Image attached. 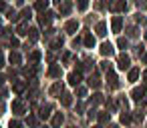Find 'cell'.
<instances>
[{
	"label": "cell",
	"mask_w": 147,
	"mask_h": 128,
	"mask_svg": "<svg viewBox=\"0 0 147 128\" xmlns=\"http://www.w3.org/2000/svg\"><path fill=\"white\" fill-rule=\"evenodd\" d=\"M129 64H131V58H129L127 54H121V56H119V60H117V66H119L121 70H127V68H129Z\"/></svg>",
	"instance_id": "obj_1"
},
{
	"label": "cell",
	"mask_w": 147,
	"mask_h": 128,
	"mask_svg": "<svg viewBox=\"0 0 147 128\" xmlns=\"http://www.w3.org/2000/svg\"><path fill=\"white\" fill-rule=\"evenodd\" d=\"M81 78H83V76H81V70H79V72H71V74H69V84H71V86H79V84H81Z\"/></svg>",
	"instance_id": "obj_2"
},
{
	"label": "cell",
	"mask_w": 147,
	"mask_h": 128,
	"mask_svg": "<svg viewBox=\"0 0 147 128\" xmlns=\"http://www.w3.org/2000/svg\"><path fill=\"white\" fill-rule=\"evenodd\" d=\"M113 52H115V48H113L111 42H103V44H101V54H103V56H111Z\"/></svg>",
	"instance_id": "obj_3"
},
{
	"label": "cell",
	"mask_w": 147,
	"mask_h": 128,
	"mask_svg": "<svg viewBox=\"0 0 147 128\" xmlns=\"http://www.w3.org/2000/svg\"><path fill=\"white\" fill-rule=\"evenodd\" d=\"M12 112H14V114H24V104H22V100H14V102H12Z\"/></svg>",
	"instance_id": "obj_4"
},
{
	"label": "cell",
	"mask_w": 147,
	"mask_h": 128,
	"mask_svg": "<svg viewBox=\"0 0 147 128\" xmlns=\"http://www.w3.org/2000/svg\"><path fill=\"white\" fill-rule=\"evenodd\" d=\"M77 28H79V22H77V20H69V22H67V26H65V30H67L69 34H75V32H77Z\"/></svg>",
	"instance_id": "obj_5"
},
{
	"label": "cell",
	"mask_w": 147,
	"mask_h": 128,
	"mask_svg": "<svg viewBox=\"0 0 147 128\" xmlns=\"http://www.w3.org/2000/svg\"><path fill=\"white\" fill-rule=\"evenodd\" d=\"M51 18H53V14H51V12H47V14L42 12V14L38 16V24H40V26H47V24L51 22Z\"/></svg>",
	"instance_id": "obj_6"
},
{
	"label": "cell",
	"mask_w": 147,
	"mask_h": 128,
	"mask_svg": "<svg viewBox=\"0 0 147 128\" xmlns=\"http://www.w3.org/2000/svg\"><path fill=\"white\" fill-rule=\"evenodd\" d=\"M107 80H109V84H111V88H117L119 86V82H117V76L111 72V70H107Z\"/></svg>",
	"instance_id": "obj_7"
},
{
	"label": "cell",
	"mask_w": 147,
	"mask_h": 128,
	"mask_svg": "<svg viewBox=\"0 0 147 128\" xmlns=\"http://www.w3.org/2000/svg\"><path fill=\"white\" fill-rule=\"evenodd\" d=\"M121 26H123L121 16H115V18H113V32H121Z\"/></svg>",
	"instance_id": "obj_8"
},
{
	"label": "cell",
	"mask_w": 147,
	"mask_h": 128,
	"mask_svg": "<svg viewBox=\"0 0 147 128\" xmlns=\"http://www.w3.org/2000/svg\"><path fill=\"white\" fill-rule=\"evenodd\" d=\"M131 96H133V100H141V98L145 96V90H143V88H133Z\"/></svg>",
	"instance_id": "obj_9"
},
{
	"label": "cell",
	"mask_w": 147,
	"mask_h": 128,
	"mask_svg": "<svg viewBox=\"0 0 147 128\" xmlns=\"http://www.w3.org/2000/svg\"><path fill=\"white\" fill-rule=\"evenodd\" d=\"M85 46H87V48H93V46H95V36L89 34V32L85 34Z\"/></svg>",
	"instance_id": "obj_10"
},
{
	"label": "cell",
	"mask_w": 147,
	"mask_h": 128,
	"mask_svg": "<svg viewBox=\"0 0 147 128\" xmlns=\"http://www.w3.org/2000/svg\"><path fill=\"white\" fill-rule=\"evenodd\" d=\"M89 86H91V88H99V86H101V80H99L97 74H93V76L89 78Z\"/></svg>",
	"instance_id": "obj_11"
},
{
	"label": "cell",
	"mask_w": 147,
	"mask_h": 128,
	"mask_svg": "<svg viewBox=\"0 0 147 128\" xmlns=\"http://www.w3.org/2000/svg\"><path fill=\"white\" fill-rule=\"evenodd\" d=\"M38 116H40L42 120H47V118L51 116V106H49V104H47V106H42V108H40V112H38Z\"/></svg>",
	"instance_id": "obj_12"
},
{
	"label": "cell",
	"mask_w": 147,
	"mask_h": 128,
	"mask_svg": "<svg viewBox=\"0 0 147 128\" xmlns=\"http://www.w3.org/2000/svg\"><path fill=\"white\" fill-rule=\"evenodd\" d=\"M61 124H63V114H61V112H57V114H55V118H53V128H59Z\"/></svg>",
	"instance_id": "obj_13"
},
{
	"label": "cell",
	"mask_w": 147,
	"mask_h": 128,
	"mask_svg": "<svg viewBox=\"0 0 147 128\" xmlns=\"http://www.w3.org/2000/svg\"><path fill=\"white\" fill-rule=\"evenodd\" d=\"M47 6H49V0H38V2L34 4V8H36L38 12H42V10H47Z\"/></svg>",
	"instance_id": "obj_14"
},
{
	"label": "cell",
	"mask_w": 147,
	"mask_h": 128,
	"mask_svg": "<svg viewBox=\"0 0 147 128\" xmlns=\"http://www.w3.org/2000/svg\"><path fill=\"white\" fill-rule=\"evenodd\" d=\"M97 34H99V36H105V34H107V26H105V22H99V24H97Z\"/></svg>",
	"instance_id": "obj_15"
},
{
	"label": "cell",
	"mask_w": 147,
	"mask_h": 128,
	"mask_svg": "<svg viewBox=\"0 0 147 128\" xmlns=\"http://www.w3.org/2000/svg\"><path fill=\"white\" fill-rule=\"evenodd\" d=\"M137 78H139V68H131V70H129V80L135 82Z\"/></svg>",
	"instance_id": "obj_16"
},
{
	"label": "cell",
	"mask_w": 147,
	"mask_h": 128,
	"mask_svg": "<svg viewBox=\"0 0 147 128\" xmlns=\"http://www.w3.org/2000/svg\"><path fill=\"white\" fill-rule=\"evenodd\" d=\"M69 12H71V2H69V0H65L63 6H61V14H69Z\"/></svg>",
	"instance_id": "obj_17"
},
{
	"label": "cell",
	"mask_w": 147,
	"mask_h": 128,
	"mask_svg": "<svg viewBox=\"0 0 147 128\" xmlns=\"http://www.w3.org/2000/svg\"><path fill=\"white\" fill-rule=\"evenodd\" d=\"M24 88H26V82H16V84H14V92H16V94H20Z\"/></svg>",
	"instance_id": "obj_18"
},
{
	"label": "cell",
	"mask_w": 147,
	"mask_h": 128,
	"mask_svg": "<svg viewBox=\"0 0 147 128\" xmlns=\"http://www.w3.org/2000/svg\"><path fill=\"white\" fill-rule=\"evenodd\" d=\"M59 92H63V84H61V82H57V84L51 88V94H53V96H55V94H59Z\"/></svg>",
	"instance_id": "obj_19"
},
{
	"label": "cell",
	"mask_w": 147,
	"mask_h": 128,
	"mask_svg": "<svg viewBox=\"0 0 147 128\" xmlns=\"http://www.w3.org/2000/svg\"><path fill=\"white\" fill-rule=\"evenodd\" d=\"M61 102H63V106H71V104H73L71 94H63V100H61Z\"/></svg>",
	"instance_id": "obj_20"
},
{
	"label": "cell",
	"mask_w": 147,
	"mask_h": 128,
	"mask_svg": "<svg viewBox=\"0 0 147 128\" xmlns=\"http://www.w3.org/2000/svg\"><path fill=\"white\" fill-rule=\"evenodd\" d=\"M87 6H89V0H79L77 2V8L83 12V10H87Z\"/></svg>",
	"instance_id": "obj_21"
},
{
	"label": "cell",
	"mask_w": 147,
	"mask_h": 128,
	"mask_svg": "<svg viewBox=\"0 0 147 128\" xmlns=\"http://www.w3.org/2000/svg\"><path fill=\"white\" fill-rule=\"evenodd\" d=\"M49 74H51V76H61V68H59V66H51V68H49Z\"/></svg>",
	"instance_id": "obj_22"
},
{
	"label": "cell",
	"mask_w": 147,
	"mask_h": 128,
	"mask_svg": "<svg viewBox=\"0 0 147 128\" xmlns=\"http://www.w3.org/2000/svg\"><path fill=\"white\" fill-rule=\"evenodd\" d=\"M10 62H12V64H18V62H20V54H18V52H12V54H10Z\"/></svg>",
	"instance_id": "obj_23"
},
{
	"label": "cell",
	"mask_w": 147,
	"mask_h": 128,
	"mask_svg": "<svg viewBox=\"0 0 147 128\" xmlns=\"http://www.w3.org/2000/svg\"><path fill=\"white\" fill-rule=\"evenodd\" d=\"M121 122H123V124H129V122H131V114H129V112H123V114H121Z\"/></svg>",
	"instance_id": "obj_24"
},
{
	"label": "cell",
	"mask_w": 147,
	"mask_h": 128,
	"mask_svg": "<svg viewBox=\"0 0 147 128\" xmlns=\"http://www.w3.org/2000/svg\"><path fill=\"white\" fill-rule=\"evenodd\" d=\"M26 124H28V126H32V128H34V126H36V124H38V120H36V116H28V118H26Z\"/></svg>",
	"instance_id": "obj_25"
},
{
	"label": "cell",
	"mask_w": 147,
	"mask_h": 128,
	"mask_svg": "<svg viewBox=\"0 0 147 128\" xmlns=\"http://www.w3.org/2000/svg\"><path fill=\"white\" fill-rule=\"evenodd\" d=\"M18 34H20V36L28 34V28H26V24H18Z\"/></svg>",
	"instance_id": "obj_26"
},
{
	"label": "cell",
	"mask_w": 147,
	"mask_h": 128,
	"mask_svg": "<svg viewBox=\"0 0 147 128\" xmlns=\"http://www.w3.org/2000/svg\"><path fill=\"white\" fill-rule=\"evenodd\" d=\"M127 8V4H125V0H119V2L115 4V10H125Z\"/></svg>",
	"instance_id": "obj_27"
},
{
	"label": "cell",
	"mask_w": 147,
	"mask_h": 128,
	"mask_svg": "<svg viewBox=\"0 0 147 128\" xmlns=\"http://www.w3.org/2000/svg\"><path fill=\"white\" fill-rule=\"evenodd\" d=\"M109 118H111V114H107V112L99 114V122H109Z\"/></svg>",
	"instance_id": "obj_28"
},
{
	"label": "cell",
	"mask_w": 147,
	"mask_h": 128,
	"mask_svg": "<svg viewBox=\"0 0 147 128\" xmlns=\"http://www.w3.org/2000/svg\"><path fill=\"white\" fill-rule=\"evenodd\" d=\"M38 58H40V52H32V54L28 56V60H30V62H36Z\"/></svg>",
	"instance_id": "obj_29"
},
{
	"label": "cell",
	"mask_w": 147,
	"mask_h": 128,
	"mask_svg": "<svg viewBox=\"0 0 147 128\" xmlns=\"http://www.w3.org/2000/svg\"><path fill=\"white\" fill-rule=\"evenodd\" d=\"M8 128H22V124H20L18 120H10V124H8Z\"/></svg>",
	"instance_id": "obj_30"
},
{
	"label": "cell",
	"mask_w": 147,
	"mask_h": 128,
	"mask_svg": "<svg viewBox=\"0 0 147 128\" xmlns=\"http://www.w3.org/2000/svg\"><path fill=\"white\" fill-rule=\"evenodd\" d=\"M28 32H30V40H36V38H38V30H36V28H32V30H28Z\"/></svg>",
	"instance_id": "obj_31"
},
{
	"label": "cell",
	"mask_w": 147,
	"mask_h": 128,
	"mask_svg": "<svg viewBox=\"0 0 147 128\" xmlns=\"http://www.w3.org/2000/svg\"><path fill=\"white\" fill-rule=\"evenodd\" d=\"M117 44H119V48H123V50L127 48V40H125V38H119V42H117Z\"/></svg>",
	"instance_id": "obj_32"
},
{
	"label": "cell",
	"mask_w": 147,
	"mask_h": 128,
	"mask_svg": "<svg viewBox=\"0 0 147 128\" xmlns=\"http://www.w3.org/2000/svg\"><path fill=\"white\" fill-rule=\"evenodd\" d=\"M30 14H32V12H30V8H26V10H22V14H20V16H22V18H30Z\"/></svg>",
	"instance_id": "obj_33"
},
{
	"label": "cell",
	"mask_w": 147,
	"mask_h": 128,
	"mask_svg": "<svg viewBox=\"0 0 147 128\" xmlns=\"http://www.w3.org/2000/svg\"><path fill=\"white\" fill-rule=\"evenodd\" d=\"M77 94H79V98H85V94H87V90H85V88H79V90H77Z\"/></svg>",
	"instance_id": "obj_34"
},
{
	"label": "cell",
	"mask_w": 147,
	"mask_h": 128,
	"mask_svg": "<svg viewBox=\"0 0 147 128\" xmlns=\"http://www.w3.org/2000/svg\"><path fill=\"white\" fill-rule=\"evenodd\" d=\"M4 66V58H2V54H0V68Z\"/></svg>",
	"instance_id": "obj_35"
},
{
	"label": "cell",
	"mask_w": 147,
	"mask_h": 128,
	"mask_svg": "<svg viewBox=\"0 0 147 128\" xmlns=\"http://www.w3.org/2000/svg\"><path fill=\"white\" fill-rule=\"evenodd\" d=\"M4 8H6V4L2 2V0H0V10H4Z\"/></svg>",
	"instance_id": "obj_36"
},
{
	"label": "cell",
	"mask_w": 147,
	"mask_h": 128,
	"mask_svg": "<svg viewBox=\"0 0 147 128\" xmlns=\"http://www.w3.org/2000/svg\"><path fill=\"white\" fill-rule=\"evenodd\" d=\"M143 80H145V84H147V72H143Z\"/></svg>",
	"instance_id": "obj_37"
},
{
	"label": "cell",
	"mask_w": 147,
	"mask_h": 128,
	"mask_svg": "<svg viewBox=\"0 0 147 128\" xmlns=\"http://www.w3.org/2000/svg\"><path fill=\"white\" fill-rule=\"evenodd\" d=\"M2 80H4V78H2V76H0V84H2Z\"/></svg>",
	"instance_id": "obj_38"
},
{
	"label": "cell",
	"mask_w": 147,
	"mask_h": 128,
	"mask_svg": "<svg viewBox=\"0 0 147 128\" xmlns=\"http://www.w3.org/2000/svg\"><path fill=\"white\" fill-rule=\"evenodd\" d=\"M0 36H2V30H0Z\"/></svg>",
	"instance_id": "obj_39"
},
{
	"label": "cell",
	"mask_w": 147,
	"mask_h": 128,
	"mask_svg": "<svg viewBox=\"0 0 147 128\" xmlns=\"http://www.w3.org/2000/svg\"><path fill=\"white\" fill-rule=\"evenodd\" d=\"M145 38H147V32H145Z\"/></svg>",
	"instance_id": "obj_40"
},
{
	"label": "cell",
	"mask_w": 147,
	"mask_h": 128,
	"mask_svg": "<svg viewBox=\"0 0 147 128\" xmlns=\"http://www.w3.org/2000/svg\"><path fill=\"white\" fill-rule=\"evenodd\" d=\"M95 128H101V126H95Z\"/></svg>",
	"instance_id": "obj_41"
},
{
	"label": "cell",
	"mask_w": 147,
	"mask_h": 128,
	"mask_svg": "<svg viewBox=\"0 0 147 128\" xmlns=\"http://www.w3.org/2000/svg\"><path fill=\"white\" fill-rule=\"evenodd\" d=\"M57 2H61V0H57Z\"/></svg>",
	"instance_id": "obj_42"
},
{
	"label": "cell",
	"mask_w": 147,
	"mask_h": 128,
	"mask_svg": "<svg viewBox=\"0 0 147 128\" xmlns=\"http://www.w3.org/2000/svg\"><path fill=\"white\" fill-rule=\"evenodd\" d=\"M0 128H2V126H0Z\"/></svg>",
	"instance_id": "obj_43"
},
{
	"label": "cell",
	"mask_w": 147,
	"mask_h": 128,
	"mask_svg": "<svg viewBox=\"0 0 147 128\" xmlns=\"http://www.w3.org/2000/svg\"><path fill=\"white\" fill-rule=\"evenodd\" d=\"M45 128H47V126H45Z\"/></svg>",
	"instance_id": "obj_44"
}]
</instances>
